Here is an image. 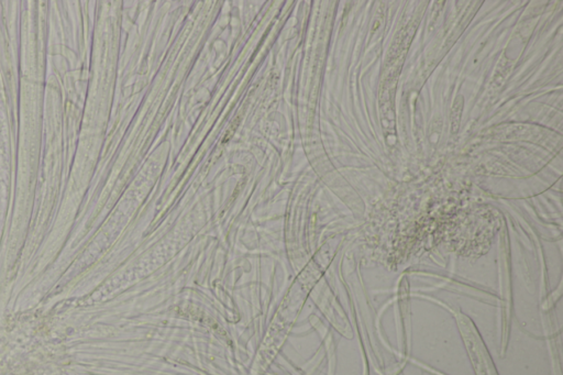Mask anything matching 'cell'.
Instances as JSON below:
<instances>
[{
  "mask_svg": "<svg viewBox=\"0 0 563 375\" xmlns=\"http://www.w3.org/2000/svg\"><path fill=\"white\" fill-rule=\"evenodd\" d=\"M462 108H463V97H462V96H459V97L456 99L455 105H453L452 112H451L452 132H453V133H456L457 131L459 130V126H460V120H461V115H462Z\"/></svg>",
  "mask_w": 563,
  "mask_h": 375,
  "instance_id": "6da1fadb",
  "label": "cell"
}]
</instances>
